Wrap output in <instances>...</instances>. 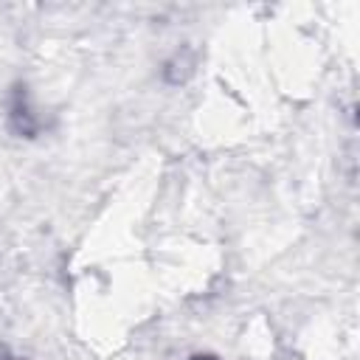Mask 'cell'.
<instances>
[{"instance_id": "1", "label": "cell", "mask_w": 360, "mask_h": 360, "mask_svg": "<svg viewBox=\"0 0 360 360\" xmlns=\"http://www.w3.org/2000/svg\"><path fill=\"white\" fill-rule=\"evenodd\" d=\"M8 124H11V129L17 135H25V138H31V135L39 132V118H37V112H34V107L28 101V90L22 84H17L11 90V98H8Z\"/></svg>"}, {"instance_id": "2", "label": "cell", "mask_w": 360, "mask_h": 360, "mask_svg": "<svg viewBox=\"0 0 360 360\" xmlns=\"http://www.w3.org/2000/svg\"><path fill=\"white\" fill-rule=\"evenodd\" d=\"M197 360H208V357H197Z\"/></svg>"}]
</instances>
